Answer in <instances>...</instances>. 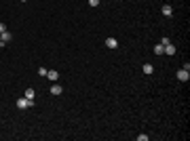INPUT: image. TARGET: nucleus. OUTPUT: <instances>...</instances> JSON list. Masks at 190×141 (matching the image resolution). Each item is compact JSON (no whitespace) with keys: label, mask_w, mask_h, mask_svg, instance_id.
<instances>
[{"label":"nucleus","mask_w":190,"mask_h":141,"mask_svg":"<svg viewBox=\"0 0 190 141\" xmlns=\"http://www.w3.org/2000/svg\"><path fill=\"white\" fill-rule=\"evenodd\" d=\"M28 107H34V99H28V97L17 99V110H28Z\"/></svg>","instance_id":"obj_1"},{"label":"nucleus","mask_w":190,"mask_h":141,"mask_svg":"<svg viewBox=\"0 0 190 141\" xmlns=\"http://www.w3.org/2000/svg\"><path fill=\"white\" fill-rule=\"evenodd\" d=\"M177 80L180 82H188L190 80V69H184V67L177 69Z\"/></svg>","instance_id":"obj_2"},{"label":"nucleus","mask_w":190,"mask_h":141,"mask_svg":"<svg viewBox=\"0 0 190 141\" xmlns=\"http://www.w3.org/2000/svg\"><path fill=\"white\" fill-rule=\"evenodd\" d=\"M46 78H49V82H57L59 80V72L57 69H46Z\"/></svg>","instance_id":"obj_3"},{"label":"nucleus","mask_w":190,"mask_h":141,"mask_svg":"<svg viewBox=\"0 0 190 141\" xmlns=\"http://www.w3.org/2000/svg\"><path fill=\"white\" fill-rule=\"evenodd\" d=\"M163 53H165V55H169V57L175 55V44H171V42H169V44H165V46H163Z\"/></svg>","instance_id":"obj_4"},{"label":"nucleus","mask_w":190,"mask_h":141,"mask_svg":"<svg viewBox=\"0 0 190 141\" xmlns=\"http://www.w3.org/2000/svg\"><path fill=\"white\" fill-rule=\"evenodd\" d=\"M11 38H13V34L7 30V32H2V34H0V40H2V46L7 44V42H11Z\"/></svg>","instance_id":"obj_5"},{"label":"nucleus","mask_w":190,"mask_h":141,"mask_svg":"<svg viewBox=\"0 0 190 141\" xmlns=\"http://www.w3.org/2000/svg\"><path fill=\"white\" fill-rule=\"evenodd\" d=\"M61 93H63V88H61V84H51V95H61Z\"/></svg>","instance_id":"obj_6"},{"label":"nucleus","mask_w":190,"mask_h":141,"mask_svg":"<svg viewBox=\"0 0 190 141\" xmlns=\"http://www.w3.org/2000/svg\"><path fill=\"white\" fill-rule=\"evenodd\" d=\"M106 46H108V49H116V46H118V40H116V38H106Z\"/></svg>","instance_id":"obj_7"},{"label":"nucleus","mask_w":190,"mask_h":141,"mask_svg":"<svg viewBox=\"0 0 190 141\" xmlns=\"http://www.w3.org/2000/svg\"><path fill=\"white\" fill-rule=\"evenodd\" d=\"M161 13H163V15H165V17H171V15H173V9H171V7H169V4H165V7H163V9H161Z\"/></svg>","instance_id":"obj_8"},{"label":"nucleus","mask_w":190,"mask_h":141,"mask_svg":"<svg viewBox=\"0 0 190 141\" xmlns=\"http://www.w3.org/2000/svg\"><path fill=\"white\" fill-rule=\"evenodd\" d=\"M141 69H144V74H148V76H150L152 72H154V67H152V63H144V65H141Z\"/></svg>","instance_id":"obj_9"},{"label":"nucleus","mask_w":190,"mask_h":141,"mask_svg":"<svg viewBox=\"0 0 190 141\" xmlns=\"http://www.w3.org/2000/svg\"><path fill=\"white\" fill-rule=\"evenodd\" d=\"M34 95H36V93H34V88L30 86V88H26V95H23V97H28V99H34Z\"/></svg>","instance_id":"obj_10"},{"label":"nucleus","mask_w":190,"mask_h":141,"mask_svg":"<svg viewBox=\"0 0 190 141\" xmlns=\"http://www.w3.org/2000/svg\"><path fill=\"white\" fill-rule=\"evenodd\" d=\"M152 53H154V55H163V44H156L154 49H152Z\"/></svg>","instance_id":"obj_11"},{"label":"nucleus","mask_w":190,"mask_h":141,"mask_svg":"<svg viewBox=\"0 0 190 141\" xmlns=\"http://www.w3.org/2000/svg\"><path fill=\"white\" fill-rule=\"evenodd\" d=\"M38 76H46V67H38Z\"/></svg>","instance_id":"obj_12"},{"label":"nucleus","mask_w":190,"mask_h":141,"mask_svg":"<svg viewBox=\"0 0 190 141\" xmlns=\"http://www.w3.org/2000/svg\"><path fill=\"white\" fill-rule=\"evenodd\" d=\"M137 141H148V135H137Z\"/></svg>","instance_id":"obj_13"},{"label":"nucleus","mask_w":190,"mask_h":141,"mask_svg":"<svg viewBox=\"0 0 190 141\" xmlns=\"http://www.w3.org/2000/svg\"><path fill=\"white\" fill-rule=\"evenodd\" d=\"M89 4H91V7H97V4H99V0H89Z\"/></svg>","instance_id":"obj_14"},{"label":"nucleus","mask_w":190,"mask_h":141,"mask_svg":"<svg viewBox=\"0 0 190 141\" xmlns=\"http://www.w3.org/2000/svg\"><path fill=\"white\" fill-rule=\"evenodd\" d=\"M2 32H7V26H4V23H0V34H2Z\"/></svg>","instance_id":"obj_15"},{"label":"nucleus","mask_w":190,"mask_h":141,"mask_svg":"<svg viewBox=\"0 0 190 141\" xmlns=\"http://www.w3.org/2000/svg\"><path fill=\"white\" fill-rule=\"evenodd\" d=\"M21 2H28V0H21Z\"/></svg>","instance_id":"obj_16"},{"label":"nucleus","mask_w":190,"mask_h":141,"mask_svg":"<svg viewBox=\"0 0 190 141\" xmlns=\"http://www.w3.org/2000/svg\"><path fill=\"white\" fill-rule=\"evenodd\" d=\"M0 46H2V40H0Z\"/></svg>","instance_id":"obj_17"}]
</instances>
